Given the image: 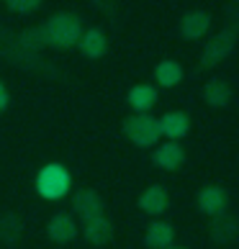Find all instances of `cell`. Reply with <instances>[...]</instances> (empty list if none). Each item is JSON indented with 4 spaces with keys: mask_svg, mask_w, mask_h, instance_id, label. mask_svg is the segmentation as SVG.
Segmentation results:
<instances>
[{
    "mask_svg": "<svg viewBox=\"0 0 239 249\" xmlns=\"http://www.w3.org/2000/svg\"><path fill=\"white\" fill-rule=\"evenodd\" d=\"M41 41L52 44V47L67 49L75 47L82 36V23L75 13H54L47 23L41 26Z\"/></svg>",
    "mask_w": 239,
    "mask_h": 249,
    "instance_id": "6da1fadb",
    "label": "cell"
},
{
    "mask_svg": "<svg viewBox=\"0 0 239 249\" xmlns=\"http://www.w3.org/2000/svg\"><path fill=\"white\" fill-rule=\"evenodd\" d=\"M70 185H72V178H70L67 167H62L57 162L41 167L39 175H36V193L47 200L64 198V193H70Z\"/></svg>",
    "mask_w": 239,
    "mask_h": 249,
    "instance_id": "7a4b0ae2",
    "label": "cell"
},
{
    "mask_svg": "<svg viewBox=\"0 0 239 249\" xmlns=\"http://www.w3.org/2000/svg\"><path fill=\"white\" fill-rule=\"evenodd\" d=\"M124 134H126V139L136 144V146H154L160 142V121L157 118H152L149 113H134V116H129L126 121H124Z\"/></svg>",
    "mask_w": 239,
    "mask_h": 249,
    "instance_id": "3957f363",
    "label": "cell"
},
{
    "mask_svg": "<svg viewBox=\"0 0 239 249\" xmlns=\"http://www.w3.org/2000/svg\"><path fill=\"white\" fill-rule=\"evenodd\" d=\"M234 47H237V34L229 31V29L219 31L214 39L206 44V49L201 52V67H203V70L216 67L219 62H224L229 54L234 52Z\"/></svg>",
    "mask_w": 239,
    "mask_h": 249,
    "instance_id": "277c9868",
    "label": "cell"
},
{
    "mask_svg": "<svg viewBox=\"0 0 239 249\" xmlns=\"http://www.w3.org/2000/svg\"><path fill=\"white\" fill-rule=\"evenodd\" d=\"M198 208L203 211L206 216H211V218L226 213V208H229L226 190L221 185H206V188H201V193H198Z\"/></svg>",
    "mask_w": 239,
    "mask_h": 249,
    "instance_id": "5b68a950",
    "label": "cell"
},
{
    "mask_svg": "<svg viewBox=\"0 0 239 249\" xmlns=\"http://www.w3.org/2000/svg\"><path fill=\"white\" fill-rule=\"evenodd\" d=\"M72 211L88 224V221L103 216V198H100L95 190L85 188V190L75 193V198H72Z\"/></svg>",
    "mask_w": 239,
    "mask_h": 249,
    "instance_id": "8992f818",
    "label": "cell"
},
{
    "mask_svg": "<svg viewBox=\"0 0 239 249\" xmlns=\"http://www.w3.org/2000/svg\"><path fill=\"white\" fill-rule=\"evenodd\" d=\"M211 29V13L208 11H188L180 18V34L183 39L196 41L201 36H206Z\"/></svg>",
    "mask_w": 239,
    "mask_h": 249,
    "instance_id": "52a82bcc",
    "label": "cell"
},
{
    "mask_svg": "<svg viewBox=\"0 0 239 249\" xmlns=\"http://www.w3.org/2000/svg\"><path fill=\"white\" fill-rule=\"evenodd\" d=\"M211 239L219 244H229V242H237L239 239V218L234 213H221V216H214L211 218Z\"/></svg>",
    "mask_w": 239,
    "mask_h": 249,
    "instance_id": "ba28073f",
    "label": "cell"
},
{
    "mask_svg": "<svg viewBox=\"0 0 239 249\" xmlns=\"http://www.w3.org/2000/svg\"><path fill=\"white\" fill-rule=\"evenodd\" d=\"M152 162L157 164L160 170H178L183 167V162H185V149L178 144V142H167V144H160L157 149L152 152Z\"/></svg>",
    "mask_w": 239,
    "mask_h": 249,
    "instance_id": "9c48e42d",
    "label": "cell"
},
{
    "mask_svg": "<svg viewBox=\"0 0 239 249\" xmlns=\"http://www.w3.org/2000/svg\"><path fill=\"white\" fill-rule=\"evenodd\" d=\"M190 131V118L183 110H170L160 118V134L167 136L170 142H178L183 136H188Z\"/></svg>",
    "mask_w": 239,
    "mask_h": 249,
    "instance_id": "30bf717a",
    "label": "cell"
},
{
    "mask_svg": "<svg viewBox=\"0 0 239 249\" xmlns=\"http://www.w3.org/2000/svg\"><path fill=\"white\" fill-rule=\"evenodd\" d=\"M167 206H170V196H167V190H165L162 185H149L139 196V208L144 211V213H149V216L165 213Z\"/></svg>",
    "mask_w": 239,
    "mask_h": 249,
    "instance_id": "8fae6325",
    "label": "cell"
},
{
    "mask_svg": "<svg viewBox=\"0 0 239 249\" xmlns=\"http://www.w3.org/2000/svg\"><path fill=\"white\" fill-rule=\"evenodd\" d=\"M47 234H49L52 242L67 244V242H72V239L77 236V226H75V221H72V216H67V213H57V216H52V218H49Z\"/></svg>",
    "mask_w": 239,
    "mask_h": 249,
    "instance_id": "7c38bea8",
    "label": "cell"
},
{
    "mask_svg": "<svg viewBox=\"0 0 239 249\" xmlns=\"http://www.w3.org/2000/svg\"><path fill=\"white\" fill-rule=\"evenodd\" d=\"M77 47H80V52L85 54L88 59H100L108 52V39H106V34L100 29H88L85 34L80 36Z\"/></svg>",
    "mask_w": 239,
    "mask_h": 249,
    "instance_id": "4fadbf2b",
    "label": "cell"
},
{
    "mask_svg": "<svg viewBox=\"0 0 239 249\" xmlns=\"http://www.w3.org/2000/svg\"><path fill=\"white\" fill-rule=\"evenodd\" d=\"M232 85L229 82H224V80H219V77H214V80H208L206 85H203V100L211 106V108H226L229 103H232Z\"/></svg>",
    "mask_w": 239,
    "mask_h": 249,
    "instance_id": "5bb4252c",
    "label": "cell"
},
{
    "mask_svg": "<svg viewBox=\"0 0 239 249\" xmlns=\"http://www.w3.org/2000/svg\"><path fill=\"white\" fill-rule=\"evenodd\" d=\"M172 239H175V229H172L167 221H154V224L147 226L144 234V244L152 249H167L172 247Z\"/></svg>",
    "mask_w": 239,
    "mask_h": 249,
    "instance_id": "9a60e30c",
    "label": "cell"
},
{
    "mask_svg": "<svg viewBox=\"0 0 239 249\" xmlns=\"http://www.w3.org/2000/svg\"><path fill=\"white\" fill-rule=\"evenodd\" d=\"M85 239L90 244H108L113 239V224H111V218H106V216H100V218H93V221H88L85 224Z\"/></svg>",
    "mask_w": 239,
    "mask_h": 249,
    "instance_id": "2e32d148",
    "label": "cell"
},
{
    "mask_svg": "<svg viewBox=\"0 0 239 249\" xmlns=\"http://www.w3.org/2000/svg\"><path fill=\"white\" fill-rule=\"evenodd\" d=\"M154 103H157V90L152 85H134L129 90V106H131L136 113H147Z\"/></svg>",
    "mask_w": 239,
    "mask_h": 249,
    "instance_id": "e0dca14e",
    "label": "cell"
},
{
    "mask_svg": "<svg viewBox=\"0 0 239 249\" xmlns=\"http://www.w3.org/2000/svg\"><path fill=\"white\" fill-rule=\"evenodd\" d=\"M154 80H157V85H162V88H175L183 80V67L175 59H162L157 67H154Z\"/></svg>",
    "mask_w": 239,
    "mask_h": 249,
    "instance_id": "ac0fdd59",
    "label": "cell"
},
{
    "mask_svg": "<svg viewBox=\"0 0 239 249\" xmlns=\"http://www.w3.org/2000/svg\"><path fill=\"white\" fill-rule=\"evenodd\" d=\"M21 234H23V221L18 213H5L0 218V239L5 244H16L21 239Z\"/></svg>",
    "mask_w": 239,
    "mask_h": 249,
    "instance_id": "d6986e66",
    "label": "cell"
},
{
    "mask_svg": "<svg viewBox=\"0 0 239 249\" xmlns=\"http://www.w3.org/2000/svg\"><path fill=\"white\" fill-rule=\"evenodd\" d=\"M11 11H16V13H31V11H36L41 3L39 0H8L5 3Z\"/></svg>",
    "mask_w": 239,
    "mask_h": 249,
    "instance_id": "ffe728a7",
    "label": "cell"
},
{
    "mask_svg": "<svg viewBox=\"0 0 239 249\" xmlns=\"http://www.w3.org/2000/svg\"><path fill=\"white\" fill-rule=\"evenodd\" d=\"M8 108V90H5V85L0 82V113Z\"/></svg>",
    "mask_w": 239,
    "mask_h": 249,
    "instance_id": "44dd1931",
    "label": "cell"
},
{
    "mask_svg": "<svg viewBox=\"0 0 239 249\" xmlns=\"http://www.w3.org/2000/svg\"><path fill=\"white\" fill-rule=\"evenodd\" d=\"M167 249H185V247H167Z\"/></svg>",
    "mask_w": 239,
    "mask_h": 249,
    "instance_id": "7402d4cb",
    "label": "cell"
}]
</instances>
